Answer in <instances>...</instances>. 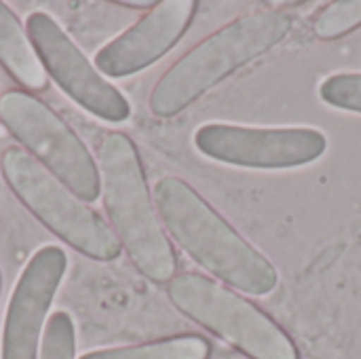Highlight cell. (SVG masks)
Returning <instances> with one entry per match:
<instances>
[{
    "mask_svg": "<svg viewBox=\"0 0 361 359\" xmlns=\"http://www.w3.org/2000/svg\"><path fill=\"white\" fill-rule=\"evenodd\" d=\"M25 32L47 74L68 97L102 121L123 123L129 118L131 106L125 95L99 74L51 15L42 11L32 13L25 21Z\"/></svg>",
    "mask_w": 361,
    "mask_h": 359,
    "instance_id": "ba28073f",
    "label": "cell"
},
{
    "mask_svg": "<svg viewBox=\"0 0 361 359\" xmlns=\"http://www.w3.org/2000/svg\"><path fill=\"white\" fill-rule=\"evenodd\" d=\"M0 63L30 91H42L49 85V74L25 28L4 2H0Z\"/></svg>",
    "mask_w": 361,
    "mask_h": 359,
    "instance_id": "8fae6325",
    "label": "cell"
},
{
    "mask_svg": "<svg viewBox=\"0 0 361 359\" xmlns=\"http://www.w3.org/2000/svg\"><path fill=\"white\" fill-rule=\"evenodd\" d=\"M0 121L8 133L27 148L47 171H51L78 199L99 197V169L89 148L47 104L27 91L11 89L0 95Z\"/></svg>",
    "mask_w": 361,
    "mask_h": 359,
    "instance_id": "8992f818",
    "label": "cell"
},
{
    "mask_svg": "<svg viewBox=\"0 0 361 359\" xmlns=\"http://www.w3.org/2000/svg\"><path fill=\"white\" fill-rule=\"evenodd\" d=\"M197 150L245 169H294L322 159L328 138L313 127H247L207 123L195 133Z\"/></svg>",
    "mask_w": 361,
    "mask_h": 359,
    "instance_id": "52a82bcc",
    "label": "cell"
},
{
    "mask_svg": "<svg viewBox=\"0 0 361 359\" xmlns=\"http://www.w3.org/2000/svg\"><path fill=\"white\" fill-rule=\"evenodd\" d=\"M118 4H121V6H127V8H148V11H150L157 2H148V0H142V2H140V0H123V2H118Z\"/></svg>",
    "mask_w": 361,
    "mask_h": 359,
    "instance_id": "2e32d148",
    "label": "cell"
},
{
    "mask_svg": "<svg viewBox=\"0 0 361 359\" xmlns=\"http://www.w3.org/2000/svg\"><path fill=\"white\" fill-rule=\"evenodd\" d=\"M0 288H2V273H0Z\"/></svg>",
    "mask_w": 361,
    "mask_h": 359,
    "instance_id": "e0dca14e",
    "label": "cell"
},
{
    "mask_svg": "<svg viewBox=\"0 0 361 359\" xmlns=\"http://www.w3.org/2000/svg\"><path fill=\"white\" fill-rule=\"evenodd\" d=\"M76 341H74V324L72 317L63 311H57L49 317L44 328L38 359H74Z\"/></svg>",
    "mask_w": 361,
    "mask_h": 359,
    "instance_id": "5bb4252c",
    "label": "cell"
},
{
    "mask_svg": "<svg viewBox=\"0 0 361 359\" xmlns=\"http://www.w3.org/2000/svg\"><path fill=\"white\" fill-rule=\"evenodd\" d=\"M0 169L25 209L63 243L93 260H114L121 256L123 248L112 226L23 148H4Z\"/></svg>",
    "mask_w": 361,
    "mask_h": 359,
    "instance_id": "277c9868",
    "label": "cell"
},
{
    "mask_svg": "<svg viewBox=\"0 0 361 359\" xmlns=\"http://www.w3.org/2000/svg\"><path fill=\"white\" fill-rule=\"evenodd\" d=\"M167 296L180 313L250 359H300L275 320L222 281L182 273L167 284Z\"/></svg>",
    "mask_w": 361,
    "mask_h": 359,
    "instance_id": "5b68a950",
    "label": "cell"
},
{
    "mask_svg": "<svg viewBox=\"0 0 361 359\" xmlns=\"http://www.w3.org/2000/svg\"><path fill=\"white\" fill-rule=\"evenodd\" d=\"M209 353L212 347L203 336L180 334L131 347L91 351L80 359H209Z\"/></svg>",
    "mask_w": 361,
    "mask_h": 359,
    "instance_id": "7c38bea8",
    "label": "cell"
},
{
    "mask_svg": "<svg viewBox=\"0 0 361 359\" xmlns=\"http://www.w3.org/2000/svg\"><path fill=\"white\" fill-rule=\"evenodd\" d=\"M195 0H163L110 40L95 55V68L108 78H125L159 61L186 34L195 13Z\"/></svg>",
    "mask_w": 361,
    "mask_h": 359,
    "instance_id": "30bf717a",
    "label": "cell"
},
{
    "mask_svg": "<svg viewBox=\"0 0 361 359\" xmlns=\"http://www.w3.org/2000/svg\"><path fill=\"white\" fill-rule=\"evenodd\" d=\"M152 199L161 224L173 241L224 286L252 296L277 290L279 273L271 260L188 182L165 176L154 184Z\"/></svg>",
    "mask_w": 361,
    "mask_h": 359,
    "instance_id": "6da1fadb",
    "label": "cell"
},
{
    "mask_svg": "<svg viewBox=\"0 0 361 359\" xmlns=\"http://www.w3.org/2000/svg\"><path fill=\"white\" fill-rule=\"evenodd\" d=\"M357 28H361V0L330 2L313 19V34L322 40H336Z\"/></svg>",
    "mask_w": 361,
    "mask_h": 359,
    "instance_id": "4fadbf2b",
    "label": "cell"
},
{
    "mask_svg": "<svg viewBox=\"0 0 361 359\" xmlns=\"http://www.w3.org/2000/svg\"><path fill=\"white\" fill-rule=\"evenodd\" d=\"M319 97L334 108L361 114V72H341L319 85Z\"/></svg>",
    "mask_w": 361,
    "mask_h": 359,
    "instance_id": "9a60e30c",
    "label": "cell"
},
{
    "mask_svg": "<svg viewBox=\"0 0 361 359\" xmlns=\"http://www.w3.org/2000/svg\"><path fill=\"white\" fill-rule=\"evenodd\" d=\"M102 199L121 248L135 269L154 284L176 277V254L163 231L135 144L118 131L102 138L97 148Z\"/></svg>",
    "mask_w": 361,
    "mask_h": 359,
    "instance_id": "3957f363",
    "label": "cell"
},
{
    "mask_svg": "<svg viewBox=\"0 0 361 359\" xmlns=\"http://www.w3.org/2000/svg\"><path fill=\"white\" fill-rule=\"evenodd\" d=\"M292 30L283 11L260 8L245 13L184 53L152 87L148 106L154 116L180 114L209 89L275 49Z\"/></svg>",
    "mask_w": 361,
    "mask_h": 359,
    "instance_id": "7a4b0ae2",
    "label": "cell"
},
{
    "mask_svg": "<svg viewBox=\"0 0 361 359\" xmlns=\"http://www.w3.org/2000/svg\"><path fill=\"white\" fill-rule=\"evenodd\" d=\"M66 264L63 250L55 245L40 248L25 264L4 315L2 359H38L40 334Z\"/></svg>",
    "mask_w": 361,
    "mask_h": 359,
    "instance_id": "9c48e42d",
    "label": "cell"
}]
</instances>
